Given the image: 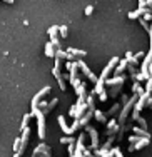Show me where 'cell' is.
<instances>
[{"label": "cell", "mask_w": 152, "mask_h": 157, "mask_svg": "<svg viewBox=\"0 0 152 157\" xmlns=\"http://www.w3.org/2000/svg\"><path fill=\"white\" fill-rule=\"evenodd\" d=\"M30 115H35V117H37V122H39V137H40V139H44V137H45V121H44L42 110L37 107V109L32 110Z\"/></svg>", "instance_id": "obj_1"}, {"label": "cell", "mask_w": 152, "mask_h": 157, "mask_svg": "<svg viewBox=\"0 0 152 157\" xmlns=\"http://www.w3.org/2000/svg\"><path fill=\"white\" fill-rule=\"evenodd\" d=\"M137 97H139V95H137V94H134V97H132V99H129V102L125 104V107H124V109H122L120 115H119V122H120V124H122V122L125 121V117H127V115H129V112L132 110V107H134V104H135Z\"/></svg>", "instance_id": "obj_2"}, {"label": "cell", "mask_w": 152, "mask_h": 157, "mask_svg": "<svg viewBox=\"0 0 152 157\" xmlns=\"http://www.w3.org/2000/svg\"><path fill=\"white\" fill-rule=\"evenodd\" d=\"M77 67H79V69L82 70V74H84V75L89 78V80L92 82V84H97V80H99V78H97V75H94V74H92V70L89 69V67L85 65V63H84L82 60H79V62H77Z\"/></svg>", "instance_id": "obj_3"}, {"label": "cell", "mask_w": 152, "mask_h": 157, "mask_svg": "<svg viewBox=\"0 0 152 157\" xmlns=\"http://www.w3.org/2000/svg\"><path fill=\"white\" fill-rule=\"evenodd\" d=\"M28 136H30V129H28V127H25V129L22 130L20 145H18V151H17V154H18V155H22V154H24L25 147H27V144H28Z\"/></svg>", "instance_id": "obj_4"}, {"label": "cell", "mask_w": 152, "mask_h": 157, "mask_svg": "<svg viewBox=\"0 0 152 157\" xmlns=\"http://www.w3.org/2000/svg\"><path fill=\"white\" fill-rule=\"evenodd\" d=\"M147 97H149V94H142V95H139V102L135 100V104H134V107H132V110H134V119L139 117V112L144 109V105H146V100H147Z\"/></svg>", "instance_id": "obj_5"}, {"label": "cell", "mask_w": 152, "mask_h": 157, "mask_svg": "<svg viewBox=\"0 0 152 157\" xmlns=\"http://www.w3.org/2000/svg\"><path fill=\"white\" fill-rule=\"evenodd\" d=\"M49 92H50V87H49V85H45V87H44L42 90L37 92V95L34 97V99H32V110L39 107V102L44 99V97H45V94H49Z\"/></svg>", "instance_id": "obj_6"}, {"label": "cell", "mask_w": 152, "mask_h": 157, "mask_svg": "<svg viewBox=\"0 0 152 157\" xmlns=\"http://www.w3.org/2000/svg\"><path fill=\"white\" fill-rule=\"evenodd\" d=\"M117 62H119V59H117V57H112V59H110V62H109V63H107V65H105V69L102 70V75L99 77V78H101V80H105V78L109 77L110 70H112L114 67L117 65Z\"/></svg>", "instance_id": "obj_7"}, {"label": "cell", "mask_w": 152, "mask_h": 157, "mask_svg": "<svg viewBox=\"0 0 152 157\" xmlns=\"http://www.w3.org/2000/svg\"><path fill=\"white\" fill-rule=\"evenodd\" d=\"M52 74H54V77L57 78V82H59V87H60L62 90H65V89H67V85H65V78L60 75V69H57V67H54V69H52Z\"/></svg>", "instance_id": "obj_8"}, {"label": "cell", "mask_w": 152, "mask_h": 157, "mask_svg": "<svg viewBox=\"0 0 152 157\" xmlns=\"http://www.w3.org/2000/svg\"><path fill=\"white\" fill-rule=\"evenodd\" d=\"M124 82H125V77L116 75L114 78H105L104 84H107V85H124Z\"/></svg>", "instance_id": "obj_9"}, {"label": "cell", "mask_w": 152, "mask_h": 157, "mask_svg": "<svg viewBox=\"0 0 152 157\" xmlns=\"http://www.w3.org/2000/svg\"><path fill=\"white\" fill-rule=\"evenodd\" d=\"M59 124H60L62 130H64L65 134H69V136H72V134H74V130L69 129V125H67V122H65V117H64V115H60V117H59Z\"/></svg>", "instance_id": "obj_10"}, {"label": "cell", "mask_w": 152, "mask_h": 157, "mask_svg": "<svg viewBox=\"0 0 152 157\" xmlns=\"http://www.w3.org/2000/svg\"><path fill=\"white\" fill-rule=\"evenodd\" d=\"M65 52H67V54H72L74 57H85V55H87L85 50H79V48H74V47H69Z\"/></svg>", "instance_id": "obj_11"}, {"label": "cell", "mask_w": 152, "mask_h": 157, "mask_svg": "<svg viewBox=\"0 0 152 157\" xmlns=\"http://www.w3.org/2000/svg\"><path fill=\"white\" fill-rule=\"evenodd\" d=\"M87 130L90 132V137H92V147L97 149V145H99V136H97V132H95L92 127H87Z\"/></svg>", "instance_id": "obj_12"}, {"label": "cell", "mask_w": 152, "mask_h": 157, "mask_svg": "<svg viewBox=\"0 0 152 157\" xmlns=\"http://www.w3.org/2000/svg\"><path fill=\"white\" fill-rule=\"evenodd\" d=\"M149 144V139H147V137H144V139H139L137 140V144L135 145H131V151H139V149H142V147H146V145Z\"/></svg>", "instance_id": "obj_13"}, {"label": "cell", "mask_w": 152, "mask_h": 157, "mask_svg": "<svg viewBox=\"0 0 152 157\" xmlns=\"http://www.w3.org/2000/svg\"><path fill=\"white\" fill-rule=\"evenodd\" d=\"M45 55H47V57H54V55H55V47L52 45L50 42L45 44Z\"/></svg>", "instance_id": "obj_14"}, {"label": "cell", "mask_w": 152, "mask_h": 157, "mask_svg": "<svg viewBox=\"0 0 152 157\" xmlns=\"http://www.w3.org/2000/svg\"><path fill=\"white\" fill-rule=\"evenodd\" d=\"M134 132L137 134V136H142V137H147V139H149V137H150V134L147 132L146 129H140V127H134Z\"/></svg>", "instance_id": "obj_15"}, {"label": "cell", "mask_w": 152, "mask_h": 157, "mask_svg": "<svg viewBox=\"0 0 152 157\" xmlns=\"http://www.w3.org/2000/svg\"><path fill=\"white\" fill-rule=\"evenodd\" d=\"M57 102H59V100H57V99H54L50 104H47V107L42 110V114H47V112H50L52 109H54V105H57Z\"/></svg>", "instance_id": "obj_16"}, {"label": "cell", "mask_w": 152, "mask_h": 157, "mask_svg": "<svg viewBox=\"0 0 152 157\" xmlns=\"http://www.w3.org/2000/svg\"><path fill=\"white\" fill-rule=\"evenodd\" d=\"M140 15H142V9H137V10H134V12H131L129 13V18H140Z\"/></svg>", "instance_id": "obj_17"}, {"label": "cell", "mask_w": 152, "mask_h": 157, "mask_svg": "<svg viewBox=\"0 0 152 157\" xmlns=\"http://www.w3.org/2000/svg\"><path fill=\"white\" fill-rule=\"evenodd\" d=\"M142 13H144V20H152V10L150 9H142Z\"/></svg>", "instance_id": "obj_18"}, {"label": "cell", "mask_w": 152, "mask_h": 157, "mask_svg": "<svg viewBox=\"0 0 152 157\" xmlns=\"http://www.w3.org/2000/svg\"><path fill=\"white\" fill-rule=\"evenodd\" d=\"M75 92H77V95L79 97H84V92H85V84H79L75 87Z\"/></svg>", "instance_id": "obj_19"}, {"label": "cell", "mask_w": 152, "mask_h": 157, "mask_svg": "<svg viewBox=\"0 0 152 157\" xmlns=\"http://www.w3.org/2000/svg\"><path fill=\"white\" fill-rule=\"evenodd\" d=\"M92 114L95 115V119H97L99 122H105V115H104L101 110H95V112H92Z\"/></svg>", "instance_id": "obj_20"}, {"label": "cell", "mask_w": 152, "mask_h": 157, "mask_svg": "<svg viewBox=\"0 0 152 157\" xmlns=\"http://www.w3.org/2000/svg\"><path fill=\"white\" fill-rule=\"evenodd\" d=\"M77 151H79V152L84 151V134L79 137V139H77Z\"/></svg>", "instance_id": "obj_21"}, {"label": "cell", "mask_w": 152, "mask_h": 157, "mask_svg": "<svg viewBox=\"0 0 152 157\" xmlns=\"http://www.w3.org/2000/svg\"><path fill=\"white\" fill-rule=\"evenodd\" d=\"M57 32H59V27H57V25H52V27L49 29V35H50V37H55V35H57Z\"/></svg>", "instance_id": "obj_22"}, {"label": "cell", "mask_w": 152, "mask_h": 157, "mask_svg": "<svg viewBox=\"0 0 152 157\" xmlns=\"http://www.w3.org/2000/svg\"><path fill=\"white\" fill-rule=\"evenodd\" d=\"M132 90H134L137 95H142V94H144V90L140 89V85H139V84H134V87H132Z\"/></svg>", "instance_id": "obj_23"}, {"label": "cell", "mask_w": 152, "mask_h": 157, "mask_svg": "<svg viewBox=\"0 0 152 157\" xmlns=\"http://www.w3.org/2000/svg\"><path fill=\"white\" fill-rule=\"evenodd\" d=\"M147 89H146V94H149L150 95V92H152V77H147Z\"/></svg>", "instance_id": "obj_24"}, {"label": "cell", "mask_w": 152, "mask_h": 157, "mask_svg": "<svg viewBox=\"0 0 152 157\" xmlns=\"http://www.w3.org/2000/svg\"><path fill=\"white\" fill-rule=\"evenodd\" d=\"M135 121H139V124H140V129H147V122H146V119H142V117H137Z\"/></svg>", "instance_id": "obj_25"}, {"label": "cell", "mask_w": 152, "mask_h": 157, "mask_svg": "<svg viewBox=\"0 0 152 157\" xmlns=\"http://www.w3.org/2000/svg\"><path fill=\"white\" fill-rule=\"evenodd\" d=\"M59 32H60V35L64 37H67V27H65V25H60V27H59Z\"/></svg>", "instance_id": "obj_26"}, {"label": "cell", "mask_w": 152, "mask_h": 157, "mask_svg": "<svg viewBox=\"0 0 152 157\" xmlns=\"http://www.w3.org/2000/svg\"><path fill=\"white\" fill-rule=\"evenodd\" d=\"M28 119H30V114H25V115H24V122H22V127H20L22 130H24L25 127H27V122H28Z\"/></svg>", "instance_id": "obj_27"}, {"label": "cell", "mask_w": 152, "mask_h": 157, "mask_svg": "<svg viewBox=\"0 0 152 157\" xmlns=\"http://www.w3.org/2000/svg\"><path fill=\"white\" fill-rule=\"evenodd\" d=\"M140 24H142V27L147 30V33H149L152 30V27H149V24H147V20H144V18H140Z\"/></svg>", "instance_id": "obj_28"}, {"label": "cell", "mask_w": 152, "mask_h": 157, "mask_svg": "<svg viewBox=\"0 0 152 157\" xmlns=\"http://www.w3.org/2000/svg\"><path fill=\"white\" fill-rule=\"evenodd\" d=\"M74 142V137L70 136V137H64V139H62V144H72Z\"/></svg>", "instance_id": "obj_29"}, {"label": "cell", "mask_w": 152, "mask_h": 157, "mask_svg": "<svg viewBox=\"0 0 152 157\" xmlns=\"http://www.w3.org/2000/svg\"><path fill=\"white\" fill-rule=\"evenodd\" d=\"M18 145H20V139L17 137L15 142H13V152H15V154H17V151H18Z\"/></svg>", "instance_id": "obj_30"}, {"label": "cell", "mask_w": 152, "mask_h": 157, "mask_svg": "<svg viewBox=\"0 0 152 157\" xmlns=\"http://www.w3.org/2000/svg\"><path fill=\"white\" fill-rule=\"evenodd\" d=\"M92 12H94V7H92V5L85 7V15H92Z\"/></svg>", "instance_id": "obj_31"}, {"label": "cell", "mask_w": 152, "mask_h": 157, "mask_svg": "<svg viewBox=\"0 0 152 157\" xmlns=\"http://www.w3.org/2000/svg\"><path fill=\"white\" fill-rule=\"evenodd\" d=\"M67 151H69V155L72 157V155H74V145H72V144L69 145V149H67Z\"/></svg>", "instance_id": "obj_32"}, {"label": "cell", "mask_w": 152, "mask_h": 157, "mask_svg": "<svg viewBox=\"0 0 152 157\" xmlns=\"http://www.w3.org/2000/svg\"><path fill=\"white\" fill-rule=\"evenodd\" d=\"M139 9H146V0H139Z\"/></svg>", "instance_id": "obj_33"}, {"label": "cell", "mask_w": 152, "mask_h": 157, "mask_svg": "<svg viewBox=\"0 0 152 157\" xmlns=\"http://www.w3.org/2000/svg\"><path fill=\"white\" fill-rule=\"evenodd\" d=\"M146 7L152 10V0H146Z\"/></svg>", "instance_id": "obj_34"}, {"label": "cell", "mask_w": 152, "mask_h": 157, "mask_svg": "<svg viewBox=\"0 0 152 157\" xmlns=\"http://www.w3.org/2000/svg\"><path fill=\"white\" fill-rule=\"evenodd\" d=\"M99 94H101V100H105V99H107V95H105V92H104V90L99 92Z\"/></svg>", "instance_id": "obj_35"}, {"label": "cell", "mask_w": 152, "mask_h": 157, "mask_svg": "<svg viewBox=\"0 0 152 157\" xmlns=\"http://www.w3.org/2000/svg\"><path fill=\"white\" fill-rule=\"evenodd\" d=\"M3 2H5V3H13L15 0H3Z\"/></svg>", "instance_id": "obj_36"}]
</instances>
